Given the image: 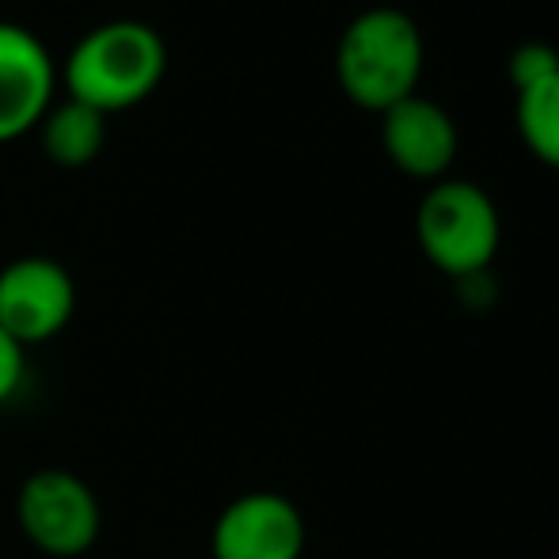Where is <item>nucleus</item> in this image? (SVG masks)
<instances>
[{
    "instance_id": "1",
    "label": "nucleus",
    "mask_w": 559,
    "mask_h": 559,
    "mask_svg": "<svg viewBox=\"0 0 559 559\" xmlns=\"http://www.w3.org/2000/svg\"><path fill=\"white\" fill-rule=\"evenodd\" d=\"M168 46L148 23L111 20L81 38L66 58V88L99 115L148 99L164 81Z\"/></svg>"
},
{
    "instance_id": "2",
    "label": "nucleus",
    "mask_w": 559,
    "mask_h": 559,
    "mask_svg": "<svg viewBox=\"0 0 559 559\" xmlns=\"http://www.w3.org/2000/svg\"><path fill=\"white\" fill-rule=\"evenodd\" d=\"M423 31L400 8H369L346 23L335 50V76L346 99L369 111L415 96L423 76Z\"/></svg>"
},
{
    "instance_id": "3",
    "label": "nucleus",
    "mask_w": 559,
    "mask_h": 559,
    "mask_svg": "<svg viewBox=\"0 0 559 559\" xmlns=\"http://www.w3.org/2000/svg\"><path fill=\"white\" fill-rule=\"evenodd\" d=\"M415 236L438 271L449 278H468L491 266L502 222L484 187L468 179H438L415 214Z\"/></svg>"
},
{
    "instance_id": "4",
    "label": "nucleus",
    "mask_w": 559,
    "mask_h": 559,
    "mask_svg": "<svg viewBox=\"0 0 559 559\" xmlns=\"http://www.w3.org/2000/svg\"><path fill=\"white\" fill-rule=\"evenodd\" d=\"M15 518H20L23 537L53 559L84 556L104 530L96 491L66 468H43L23 479Z\"/></svg>"
},
{
    "instance_id": "5",
    "label": "nucleus",
    "mask_w": 559,
    "mask_h": 559,
    "mask_svg": "<svg viewBox=\"0 0 559 559\" xmlns=\"http://www.w3.org/2000/svg\"><path fill=\"white\" fill-rule=\"evenodd\" d=\"M73 274L46 255H23L0 271V332L27 350L46 343L73 320Z\"/></svg>"
},
{
    "instance_id": "6",
    "label": "nucleus",
    "mask_w": 559,
    "mask_h": 559,
    "mask_svg": "<svg viewBox=\"0 0 559 559\" xmlns=\"http://www.w3.org/2000/svg\"><path fill=\"white\" fill-rule=\"evenodd\" d=\"M301 510L278 491H248L217 518L210 559H301Z\"/></svg>"
},
{
    "instance_id": "7",
    "label": "nucleus",
    "mask_w": 559,
    "mask_h": 559,
    "mask_svg": "<svg viewBox=\"0 0 559 559\" xmlns=\"http://www.w3.org/2000/svg\"><path fill=\"white\" fill-rule=\"evenodd\" d=\"M53 69L43 38L20 23H0V145L31 133L53 104Z\"/></svg>"
},
{
    "instance_id": "8",
    "label": "nucleus",
    "mask_w": 559,
    "mask_h": 559,
    "mask_svg": "<svg viewBox=\"0 0 559 559\" xmlns=\"http://www.w3.org/2000/svg\"><path fill=\"white\" fill-rule=\"evenodd\" d=\"M381 145L407 176L442 179L456 160V126L445 107L415 92L381 111Z\"/></svg>"
},
{
    "instance_id": "9",
    "label": "nucleus",
    "mask_w": 559,
    "mask_h": 559,
    "mask_svg": "<svg viewBox=\"0 0 559 559\" xmlns=\"http://www.w3.org/2000/svg\"><path fill=\"white\" fill-rule=\"evenodd\" d=\"M43 153L61 168H84L104 153L107 141V115H99L96 107L81 104V99L66 96L61 104H50V111L43 115V122L35 126Z\"/></svg>"
},
{
    "instance_id": "10",
    "label": "nucleus",
    "mask_w": 559,
    "mask_h": 559,
    "mask_svg": "<svg viewBox=\"0 0 559 559\" xmlns=\"http://www.w3.org/2000/svg\"><path fill=\"white\" fill-rule=\"evenodd\" d=\"M518 133L533 156L559 168V73L518 92Z\"/></svg>"
},
{
    "instance_id": "11",
    "label": "nucleus",
    "mask_w": 559,
    "mask_h": 559,
    "mask_svg": "<svg viewBox=\"0 0 559 559\" xmlns=\"http://www.w3.org/2000/svg\"><path fill=\"white\" fill-rule=\"evenodd\" d=\"M507 73H510V81H514L518 92H525V88H533V84L548 81V76L559 73L556 46H548V43H522L514 53H510Z\"/></svg>"
},
{
    "instance_id": "12",
    "label": "nucleus",
    "mask_w": 559,
    "mask_h": 559,
    "mask_svg": "<svg viewBox=\"0 0 559 559\" xmlns=\"http://www.w3.org/2000/svg\"><path fill=\"white\" fill-rule=\"evenodd\" d=\"M23 369H27V350L15 343L12 335L0 332V407L15 396V389L23 384Z\"/></svg>"
}]
</instances>
